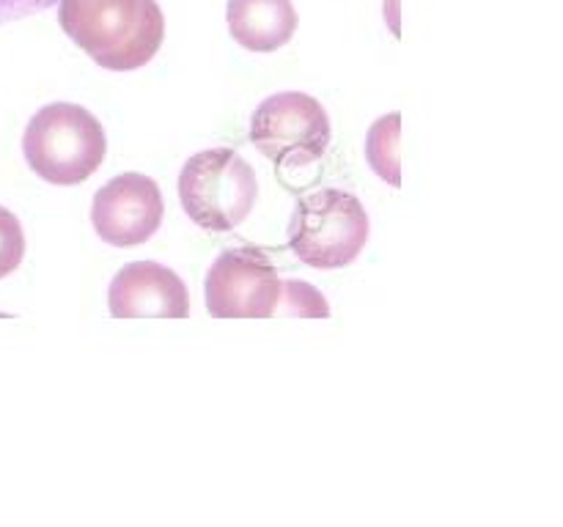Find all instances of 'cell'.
Returning <instances> with one entry per match:
<instances>
[{
	"mask_svg": "<svg viewBox=\"0 0 563 527\" xmlns=\"http://www.w3.org/2000/svg\"><path fill=\"white\" fill-rule=\"evenodd\" d=\"M179 201L203 231H231L256 209V170L234 148L198 152L179 173Z\"/></svg>",
	"mask_w": 563,
	"mask_h": 527,
	"instance_id": "cell-3",
	"label": "cell"
},
{
	"mask_svg": "<svg viewBox=\"0 0 563 527\" xmlns=\"http://www.w3.org/2000/svg\"><path fill=\"white\" fill-rule=\"evenodd\" d=\"M25 256V234L14 212L0 206V278L14 272Z\"/></svg>",
	"mask_w": 563,
	"mask_h": 527,
	"instance_id": "cell-12",
	"label": "cell"
},
{
	"mask_svg": "<svg viewBox=\"0 0 563 527\" xmlns=\"http://www.w3.org/2000/svg\"><path fill=\"white\" fill-rule=\"evenodd\" d=\"M372 223L352 192L317 190L300 198L289 223V247L313 269H344L366 247Z\"/></svg>",
	"mask_w": 563,
	"mask_h": 527,
	"instance_id": "cell-4",
	"label": "cell"
},
{
	"mask_svg": "<svg viewBox=\"0 0 563 527\" xmlns=\"http://www.w3.org/2000/svg\"><path fill=\"white\" fill-rule=\"evenodd\" d=\"M22 154L38 179L71 187L97 173L108 154V137L97 115L86 108L53 102L27 121Z\"/></svg>",
	"mask_w": 563,
	"mask_h": 527,
	"instance_id": "cell-2",
	"label": "cell"
},
{
	"mask_svg": "<svg viewBox=\"0 0 563 527\" xmlns=\"http://www.w3.org/2000/svg\"><path fill=\"white\" fill-rule=\"evenodd\" d=\"M330 130L328 110L322 102L300 91L273 93L256 108L251 119V143L267 159L278 165H308L328 152Z\"/></svg>",
	"mask_w": 563,
	"mask_h": 527,
	"instance_id": "cell-5",
	"label": "cell"
},
{
	"mask_svg": "<svg viewBox=\"0 0 563 527\" xmlns=\"http://www.w3.org/2000/svg\"><path fill=\"white\" fill-rule=\"evenodd\" d=\"M58 22L108 71L141 69L165 38V14L157 0H58Z\"/></svg>",
	"mask_w": 563,
	"mask_h": 527,
	"instance_id": "cell-1",
	"label": "cell"
},
{
	"mask_svg": "<svg viewBox=\"0 0 563 527\" xmlns=\"http://www.w3.org/2000/svg\"><path fill=\"white\" fill-rule=\"evenodd\" d=\"M399 137H401V113H388L377 119L366 137V159L374 173L390 187H401L399 168Z\"/></svg>",
	"mask_w": 563,
	"mask_h": 527,
	"instance_id": "cell-10",
	"label": "cell"
},
{
	"mask_svg": "<svg viewBox=\"0 0 563 527\" xmlns=\"http://www.w3.org/2000/svg\"><path fill=\"white\" fill-rule=\"evenodd\" d=\"M225 20L234 42L251 53H275L297 31L291 0H229Z\"/></svg>",
	"mask_w": 563,
	"mask_h": 527,
	"instance_id": "cell-9",
	"label": "cell"
},
{
	"mask_svg": "<svg viewBox=\"0 0 563 527\" xmlns=\"http://www.w3.org/2000/svg\"><path fill=\"white\" fill-rule=\"evenodd\" d=\"M280 305L286 307L289 316H306V318L330 316L328 300H324L311 283H306V280H286L284 294H280Z\"/></svg>",
	"mask_w": 563,
	"mask_h": 527,
	"instance_id": "cell-11",
	"label": "cell"
},
{
	"mask_svg": "<svg viewBox=\"0 0 563 527\" xmlns=\"http://www.w3.org/2000/svg\"><path fill=\"white\" fill-rule=\"evenodd\" d=\"M163 214L165 203L157 181L143 173H121L93 195L91 223L108 245L135 247L157 234Z\"/></svg>",
	"mask_w": 563,
	"mask_h": 527,
	"instance_id": "cell-7",
	"label": "cell"
},
{
	"mask_svg": "<svg viewBox=\"0 0 563 527\" xmlns=\"http://www.w3.org/2000/svg\"><path fill=\"white\" fill-rule=\"evenodd\" d=\"M390 27H394V33H399V14H396V0H390Z\"/></svg>",
	"mask_w": 563,
	"mask_h": 527,
	"instance_id": "cell-14",
	"label": "cell"
},
{
	"mask_svg": "<svg viewBox=\"0 0 563 527\" xmlns=\"http://www.w3.org/2000/svg\"><path fill=\"white\" fill-rule=\"evenodd\" d=\"M53 5H58V0H0V25L42 14V11L53 9Z\"/></svg>",
	"mask_w": 563,
	"mask_h": 527,
	"instance_id": "cell-13",
	"label": "cell"
},
{
	"mask_svg": "<svg viewBox=\"0 0 563 527\" xmlns=\"http://www.w3.org/2000/svg\"><path fill=\"white\" fill-rule=\"evenodd\" d=\"M207 311L214 318H269L280 307L284 280L258 247L220 253L207 272Z\"/></svg>",
	"mask_w": 563,
	"mask_h": 527,
	"instance_id": "cell-6",
	"label": "cell"
},
{
	"mask_svg": "<svg viewBox=\"0 0 563 527\" xmlns=\"http://www.w3.org/2000/svg\"><path fill=\"white\" fill-rule=\"evenodd\" d=\"M108 305L115 318H185L190 296L174 269L157 261H132L115 272Z\"/></svg>",
	"mask_w": 563,
	"mask_h": 527,
	"instance_id": "cell-8",
	"label": "cell"
}]
</instances>
